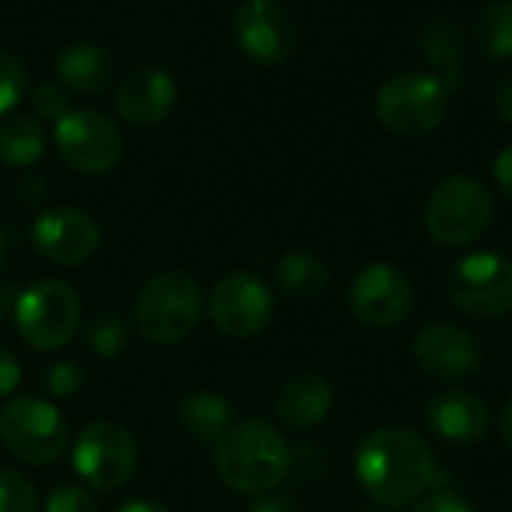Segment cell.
Instances as JSON below:
<instances>
[{
  "mask_svg": "<svg viewBox=\"0 0 512 512\" xmlns=\"http://www.w3.org/2000/svg\"><path fill=\"white\" fill-rule=\"evenodd\" d=\"M354 471L372 501L405 507L435 483V456L420 432L408 426H384L363 438Z\"/></svg>",
  "mask_w": 512,
  "mask_h": 512,
  "instance_id": "cell-1",
  "label": "cell"
},
{
  "mask_svg": "<svg viewBox=\"0 0 512 512\" xmlns=\"http://www.w3.org/2000/svg\"><path fill=\"white\" fill-rule=\"evenodd\" d=\"M219 480L237 495H264L288 474L291 453L276 426L258 417L237 420L213 444Z\"/></svg>",
  "mask_w": 512,
  "mask_h": 512,
  "instance_id": "cell-2",
  "label": "cell"
},
{
  "mask_svg": "<svg viewBox=\"0 0 512 512\" xmlns=\"http://www.w3.org/2000/svg\"><path fill=\"white\" fill-rule=\"evenodd\" d=\"M204 315L201 285L186 270L153 273L135 297V327L153 345H180L189 339Z\"/></svg>",
  "mask_w": 512,
  "mask_h": 512,
  "instance_id": "cell-3",
  "label": "cell"
},
{
  "mask_svg": "<svg viewBox=\"0 0 512 512\" xmlns=\"http://www.w3.org/2000/svg\"><path fill=\"white\" fill-rule=\"evenodd\" d=\"M495 219V198L480 177L456 174L435 186L426 201V231L438 246L465 249L486 237Z\"/></svg>",
  "mask_w": 512,
  "mask_h": 512,
  "instance_id": "cell-4",
  "label": "cell"
},
{
  "mask_svg": "<svg viewBox=\"0 0 512 512\" xmlns=\"http://www.w3.org/2000/svg\"><path fill=\"white\" fill-rule=\"evenodd\" d=\"M450 111V90L438 75L399 72L387 78L375 99V114L393 135L417 138L435 132Z\"/></svg>",
  "mask_w": 512,
  "mask_h": 512,
  "instance_id": "cell-5",
  "label": "cell"
},
{
  "mask_svg": "<svg viewBox=\"0 0 512 512\" xmlns=\"http://www.w3.org/2000/svg\"><path fill=\"white\" fill-rule=\"evenodd\" d=\"M15 330L33 351H60L72 342L81 324V300L60 279L33 282L15 297Z\"/></svg>",
  "mask_w": 512,
  "mask_h": 512,
  "instance_id": "cell-6",
  "label": "cell"
},
{
  "mask_svg": "<svg viewBox=\"0 0 512 512\" xmlns=\"http://www.w3.org/2000/svg\"><path fill=\"white\" fill-rule=\"evenodd\" d=\"M0 441L15 462L45 468L66 453L69 432L48 399L15 396L0 411Z\"/></svg>",
  "mask_w": 512,
  "mask_h": 512,
  "instance_id": "cell-7",
  "label": "cell"
},
{
  "mask_svg": "<svg viewBox=\"0 0 512 512\" xmlns=\"http://www.w3.org/2000/svg\"><path fill=\"white\" fill-rule=\"evenodd\" d=\"M444 294L468 318H504L512 312V261L501 252H474L450 267Z\"/></svg>",
  "mask_w": 512,
  "mask_h": 512,
  "instance_id": "cell-8",
  "label": "cell"
},
{
  "mask_svg": "<svg viewBox=\"0 0 512 512\" xmlns=\"http://www.w3.org/2000/svg\"><path fill=\"white\" fill-rule=\"evenodd\" d=\"M72 465L87 489L117 492L135 474L138 444L129 435V429H123L120 423L96 420L78 435L72 447Z\"/></svg>",
  "mask_w": 512,
  "mask_h": 512,
  "instance_id": "cell-9",
  "label": "cell"
},
{
  "mask_svg": "<svg viewBox=\"0 0 512 512\" xmlns=\"http://www.w3.org/2000/svg\"><path fill=\"white\" fill-rule=\"evenodd\" d=\"M231 36L240 54L258 66L285 63L300 42L297 21L279 0H243L231 18Z\"/></svg>",
  "mask_w": 512,
  "mask_h": 512,
  "instance_id": "cell-10",
  "label": "cell"
},
{
  "mask_svg": "<svg viewBox=\"0 0 512 512\" xmlns=\"http://www.w3.org/2000/svg\"><path fill=\"white\" fill-rule=\"evenodd\" d=\"M54 144L69 168L78 174H108L123 156V138L111 117L90 108L66 111L54 123Z\"/></svg>",
  "mask_w": 512,
  "mask_h": 512,
  "instance_id": "cell-11",
  "label": "cell"
},
{
  "mask_svg": "<svg viewBox=\"0 0 512 512\" xmlns=\"http://www.w3.org/2000/svg\"><path fill=\"white\" fill-rule=\"evenodd\" d=\"M273 309V291L264 279L246 270L225 273L207 297V315L228 339H249L261 333L273 321Z\"/></svg>",
  "mask_w": 512,
  "mask_h": 512,
  "instance_id": "cell-12",
  "label": "cell"
},
{
  "mask_svg": "<svg viewBox=\"0 0 512 512\" xmlns=\"http://www.w3.org/2000/svg\"><path fill=\"white\" fill-rule=\"evenodd\" d=\"M348 303H351L354 318L363 327L396 330L411 318L414 288H411V279L399 267L387 261H375V264H366L354 276Z\"/></svg>",
  "mask_w": 512,
  "mask_h": 512,
  "instance_id": "cell-13",
  "label": "cell"
},
{
  "mask_svg": "<svg viewBox=\"0 0 512 512\" xmlns=\"http://www.w3.org/2000/svg\"><path fill=\"white\" fill-rule=\"evenodd\" d=\"M414 360L441 381H465L483 372V348L474 333L459 324H426L414 339Z\"/></svg>",
  "mask_w": 512,
  "mask_h": 512,
  "instance_id": "cell-14",
  "label": "cell"
},
{
  "mask_svg": "<svg viewBox=\"0 0 512 512\" xmlns=\"http://www.w3.org/2000/svg\"><path fill=\"white\" fill-rule=\"evenodd\" d=\"M36 252L57 267H78L99 249V225L78 207L45 210L30 231Z\"/></svg>",
  "mask_w": 512,
  "mask_h": 512,
  "instance_id": "cell-15",
  "label": "cell"
},
{
  "mask_svg": "<svg viewBox=\"0 0 512 512\" xmlns=\"http://www.w3.org/2000/svg\"><path fill=\"white\" fill-rule=\"evenodd\" d=\"M429 432L450 447H477L492 429L489 405L471 390H441L426 402Z\"/></svg>",
  "mask_w": 512,
  "mask_h": 512,
  "instance_id": "cell-16",
  "label": "cell"
},
{
  "mask_svg": "<svg viewBox=\"0 0 512 512\" xmlns=\"http://www.w3.org/2000/svg\"><path fill=\"white\" fill-rule=\"evenodd\" d=\"M117 114L123 123L135 129H156L162 126L177 105V81L162 69H132L117 90Z\"/></svg>",
  "mask_w": 512,
  "mask_h": 512,
  "instance_id": "cell-17",
  "label": "cell"
},
{
  "mask_svg": "<svg viewBox=\"0 0 512 512\" xmlns=\"http://www.w3.org/2000/svg\"><path fill=\"white\" fill-rule=\"evenodd\" d=\"M417 48L426 57L429 66H435L444 81V87L453 93L465 84L462 66L471 54V39L468 30L456 18H429L417 30Z\"/></svg>",
  "mask_w": 512,
  "mask_h": 512,
  "instance_id": "cell-18",
  "label": "cell"
},
{
  "mask_svg": "<svg viewBox=\"0 0 512 512\" xmlns=\"http://www.w3.org/2000/svg\"><path fill=\"white\" fill-rule=\"evenodd\" d=\"M333 408V387L318 372H300L279 390L276 414L291 429H312L327 420Z\"/></svg>",
  "mask_w": 512,
  "mask_h": 512,
  "instance_id": "cell-19",
  "label": "cell"
},
{
  "mask_svg": "<svg viewBox=\"0 0 512 512\" xmlns=\"http://www.w3.org/2000/svg\"><path fill=\"white\" fill-rule=\"evenodd\" d=\"M57 78L75 96H96L114 78V57L96 42H72L57 54Z\"/></svg>",
  "mask_w": 512,
  "mask_h": 512,
  "instance_id": "cell-20",
  "label": "cell"
},
{
  "mask_svg": "<svg viewBox=\"0 0 512 512\" xmlns=\"http://www.w3.org/2000/svg\"><path fill=\"white\" fill-rule=\"evenodd\" d=\"M234 423V408L222 393L195 390L180 402V426L195 444H216Z\"/></svg>",
  "mask_w": 512,
  "mask_h": 512,
  "instance_id": "cell-21",
  "label": "cell"
},
{
  "mask_svg": "<svg viewBox=\"0 0 512 512\" xmlns=\"http://www.w3.org/2000/svg\"><path fill=\"white\" fill-rule=\"evenodd\" d=\"M276 282L294 300H318L330 285V267L321 255L297 249L279 258Z\"/></svg>",
  "mask_w": 512,
  "mask_h": 512,
  "instance_id": "cell-22",
  "label": "cell"
},
{
  "mask_svg": "<svg viewBox=\"0 0 512 512\" xmlns=\"http://www.w3.org/2000/svg\"><path fill=\"white\" fill-rule=\"evenodd\" d=\"M45 150V129L36 117H9L0 123V162L6 168H30Z\"/></svg>",
  "mask_w": 512,
  "mask_h": 512,
  "instance_id": "cell-23",
  "label": "cell"
},
{
  "mask_svg": "<svg viewBox=\"0 0 512 512\" xmlns=\"http://www.w3.org/2000/svg\"><path fill=\"white\" fill-rule=\"evenodd\" d=\"M474 42L495 60L512 57V0H492L477 12Z\"/></svg>",
  "mask_w": 512,
  "mask_h": 512,
  "instance_id": "cell-24",
  "label": "cell"
},
{
  "mask_svg": "<svg viewBox=\"0 0 512 512\" xmlns=\"http://www.w3.org/2000/svg\"><path fill=\"white\" fill-rule=\"evenodd\" d=\"M84 345L93 357L114 360L129 345V324L120 312L102 309L84 324Z\"/></svg>",
  "mask_w": 512,
  "mask_h": 512,
  "instance_id": "cell-25",
  "label": "cell"
},
{
  "mask_svg": "<svg viewBox=\"0 0 512 512\" xmlns=\"http://www.w3.org/2000/svg\"><path fill=\"white\" fill-rule=\"evenodd\" d=\"M0 512H39L36 486L15 468H0Z\"/></svg>",
  "mask_w": 512,
  "mask_h": 512,
  "instance_id": "cell-26",
  "label": "cell"
},
{
  "mask_svg": "<svg viewBox=\"0 0 512 512\" xmlns=\"http://www.w3.org/2000/svg\"><path fill=\"white\" fill-rule=\"evenodd\" d=\"M42 390L51 396V399H72L81 393L84 387V375H81V366L72 363V360H60L54 366H48L39 378Z\"/></svg>",
  "mask_w": 512,
  "mask_h": 512,
  "instance_id": "cell-27",
  "label": "cell"
},
{
  "mask_svg": "<svg viewBox=\"0 0 512 512\" xmlns=\"http://www.w3.org/2000/svg\"><path fill=\"white\" fill-rule=\"evenodd\" d=\"M24 87H27V72H24V63L9 54V51H0V114L12 111L21 96H24Z\"/></svg>",
  "mask_w": 512,
  "mask_h": 512,
  "instance_id": "cell-28",
  "label": "cell"
},
{
  "mask_svg": "<svg viewBox=\"0 0 512 512\" xmlns=\"http://www.w3.org/2000/svg\"><path fill=\"white\" fill-rule=\"evenodd\" d=\"M45 512H99L96 498L84 486H54L45 498Z\"/></svg>",
  "mask_w": 512,
  "mask_h": 512,
  "instance_id": "cell-29",
  "label": "cell"
},
{
  "mask_svg": "<svg viewBox=\"0 0 512 512\" xmlns=\"http://www.w3.org/2000/svg\"><path fill=\"white\" fill-rule=\"evenodd\" d=\"M30 108L36 114V120H60L69 105H66V90L60 84H39L33 99H30Z\"/></svg>",
  "mask_w": 512,
  "mask_h": 512,
  "instance_id": "cell-30",
  "label": "cell"
},
{
  "mask_svg": "<svg viewBox=\"0 0 512 512\" xmlns=\"http://www.w3.org/2000/svg\"><path fill=\"white\" fill-rule=\"evenodd\" d=\"M24 255V234L18 225L3 222L0 225V273H9Z\"/></svg>",
  "mask_w": 512,
  "mask_h": 512,
  "instance_id": "cell-31",
  "label": "cell"
},
{
  "mask_svg": "<svg viewBox=\"0 0 512 512\" xmlns=\"http://www.w3.org/2000/svg\"><path fill=\"white\" fill-rule=\"evenodd\" d=\"M414 512H474V507L456 492H432L414 507Z\"/></svg>",
  "mask_w": 512,
  "mask_h": 512,
  "instance_id": "cell-32",
  "label": "cell"
},
{
  "mask_svg": "<svg viewBox=\"0 0 512 512\" xmlns=\"http://www.w3.org/2000/svg\"><path fill=\"white\" fill-rule=\"evenodd\" d=\"M18 384H21V363L9 348L0 345V399L12 396Z\"/></svg>",
  "mask_w": 512,
  "mask_h": 512,
  "instance_id": "cell-33",
  "label": "cell"
},
{
  "mask_svg": "<svg viewBox=\"0 0 512 512\" xmlns=\"http://www.w3.org/2000/svg\"><path fill=\"white\" fill-rule=\"evenodd\" d=\"M495 183H498L501 195L512 201V144L504 147L495 159Z\"/></svg>",
  "mask_w": 512,
  "mask_h": 512,
  "instance_id": "cell-34",
  "label": "cell"
},
{
  "mask_svg": "<svg viewBox=\"0 0 512 512\" xmlns=\"http://www.w3.org/2000/svg\"><path fill=\"white\" fill-rule=\"evenodd\" d=\"M18 198H21V204H39V201L45 198V183H42V177L24 174V180L18 183Z\"/></svg>",
  "mask_w": 512,
  "mask_h": 512,
  "instance_id": "cell-35",
  "label": "cell"
},
{
  "mask_svg": "<svg viewBox=\"0 0 512 512\" xmlns=\"http://www.w3.org/2000/svg\"><path fill=\"white\" fill-rule=\"evenodd\" d=\"M495 108H498V114L512 123V69L498 81V87H495Z\"/></svg>",
  "mask_w": 512,
  "mask_h": 512,
  "instance_id": "cell-36",
  "label": "cell"
},
{
  "mask_svg": "<svg viewBox=\"0 0 512 512\" xmlns=\"http://www.w3.org/2000/svg\"><path fill=\"white\" fill-rule=\"evenodd\" d=\"M249 512H297V507L282 495H264L249 507Z\"/></svg>",
  "mask_w": 512,
  "mask_h": 512,
  "instance_id": "cell-37",
  "label": "cell"
},
{
  "mask_svg": "<svg viewBox=\"0 0 512 512\" xmlns=\"http://www.w3.org/2000/svg\"><path fill=\"white\" fill-rule=\"evenodd\" d=\"M498 432H501V441H504V447L512 453V399L504 405V411H501V420H498Z\"/></svg>",
  "mask_w": 512,
  "mask_h": 512,
  "instance_id": "cell-38",
  "label": "cell"
},
{
  "mask_svg": "<svg viewBox=\"0 0 512 512\" xmlns=\"http://www.w3.org/2000/svg\"><path fill=\"white\" fill-rule=\"evenodd\" d=\"M114 512H171L165 504H156V501H126L120 504Z\"/></svg>",
  "mask_w": 512,
  "mask_h": 512,
  "instance_id": "cell-39",
  "label": "cell"
},
{
  "mask_svg": "<svg viewBox=\"0 0 512 512\" xmlns=\"http://www.w3.org/2000/svg\"><path fill=\"white\" fill-rule=\"evenodd\" d=\"M15 291L9 288V285H0V324L6 321V315L12 312V306H15Z\"/></svg>",
  "mask_w": 512,
  "mask_h": 512,
  "instance_id": "cell-40",
  "label": "cell"
},
{
  "mask_svg": "<svg viewBox=\"0 0 512 512\" xmlns=\"http://www.w3.org/2000/svg\"><path fill=\"white\" fill-rule=\"evenodd\" d=\"M507 375L512 378V351H510V357H507Z\"/></svg>",
  "mask_w": 512,
  "mask_h": 512,
  "instance_id": "cell-41",
  "label": "cell"
}]
</instances>
